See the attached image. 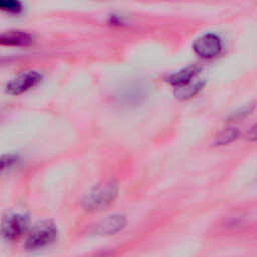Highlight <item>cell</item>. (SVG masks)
I'll list each match as a JSON object with an SVG mask.
<instances>
[{
  "mask_svg": "<svg viewBox=\"0 0 257 257\" xmlns=\"http://www.w3.org/2000/svg\"><path fill=\"white\" fill-rule=\"evenodd\" d=\"M118 192V185L110 180L91 189L83 199V207L90 212L100 211L110 205Z\"/></svg>",
  "mask_w": 257,
  "mask_h": 257,
  "instance_id": "cell-1",
  "label": "cell"
},
{
  "mask_svg": "<svg viewBox=\"0 0 257 257\" xmlns=\"http://www.w3.org/2000/svg\"><path fill=\"white\" fill-rule=\"evenodd\" d=\"M57 237V228L51 221H43L35 225L28 234L25 248L30 251L39 250L52 244Z\"/></svg>",
  "mask_w": 257,
  "mask_h": 257,
  "instance_id": "cell-2",
  "label": "cell"
},
{
  "mask_svg": "<svg viewBox=\"0 0 257 257\" xmlns=\"http://www.w3.org/2000/svg\"><path fill=\"white\" fill-rule=\"evenodd\" d=\"M29 218L26 214L20 212L9 213L2 220L1 234L7 241L19 239L28 229Z\"/></svg>",
  "mask_w": 257,
  "mask_h": 257,
  "instance_id": "cell-3",
  "label": "cell"
},
{
  "mask_svg": "<svg viewBox=\"0 0 257 257\" xmlns=\"http://www.w3.org/2000/svg\"><path fill=\"white\" fill-rule=\"evenodd\" d=\"M41 75L34 70H27L20 72L13 77L6 86V90L10 94H20L31 87H33L39 80Z\"/></svg>",
  "mask_w": 257,
  "mask_h": 257,
  "instance_id": "cell-4",
  "label": "cell"
},
{
  "mask_svg": "<svg viewBox=\"0 0 257 257\" xmlns=\"http://www.w3.org/2000/svg\"><path fill=\"white\" fill-rule=\"evenodd\" d=\"M195 52L203 58H212L221 50V40L214 33H207L197 38L193 44Z\"/></svg>",
  "mask_w": 257,
  "mask_h": 257,
  "instance_id": "cell-5",
  "label": "cell"
},
{
  "mask_svg": "<svg viewBox=\"0 0 257 257\" xmlns=\"http://www.w3.org/2000/svg\"><path fill=\"white\" fill-rule=\"evenodd\" d=\"M125 217L121 214H113L107 216L105 219L101 220L95 227L96 234L99 235H111L115 234L123 229L125 226Z\"/></svg>",
  "mask_w": 257,
  "mask_h": 257,
  "instance_id": "cell-6",
  "label": "cell"
},
{
  "mask_svg": "<svg viewBox=\"0 0 257 257\" xmlns=\"http://www.w3.org/2000/svg\"><path fill=\"white\" fill-rule=\"evenodd\" d=\"M0 42L9 46H26L32 42V36L26 31L9 30L1 34Z\"/></svg>",
  "mask_w": 257,
  "mask_h": 257,
  "instance_id": "cell-7",
  "label": "cell"
},
{
  "mask_svg": "<svg viewBox=\"0 0 257 257\" xmlns=\"http://www.w3.org/2000/svg\"><path fill=\"white\" fill-rule=\"evenodd\" d=\"M199 69L200 68L196 65H190V66H188V67L170 75L168 77V81L171 84L175 85L176 87L187 84V83L192 81L194 76L198 73Z\"/></svg>",
  "mask_w": 257,
  "mask_h": 257,
  "instance_id": "cell-8",
  "label": "cell"
},
{
  "mask_svg": "<svg viewBox=\"0 0 257 257\" xmlns=\"http://www.w3.org/2000/svg\"><path fill=\"white\" fill-rule=\"evenodd\" d=\"M201 88H202V83L200 81H197L195 83L189 82L187 84L176 87L175 95L180 99H187L194 96Z\"/></svg>",
  "mask_w": 257,
  "mask_h": 257,
  "instance_id": "cell-9",
  "label": "cell"
},
{
  "mask_svg": "<svg viewBox=\"0 0 257 257\" xmlns=\"http://www.w3.org/2000/svg\"><path fill=\"white\" fill-rule=\"evenodd\" d=\"M238 136V130L235 127H228L223 130L215 140L216 146H223L233 142Z\"/></svg>",
  "mask_w": 257,
  "mask_h": 257,
  "instance_id": "cell-10",
  "label": "cell"
},
{
  "mask_svg": "<svg viewBox=\"0 0 257 257\" xmlns=\"http://www.w3.org/2000/svg\"><path fill=\"white\" fill-rule=\"evenodd\" d=\"M0 8L9 12H18L21 9V3L15 0H2L0 1Z\"/></svg>",
  "mask_w": 257,
  "mask_h": 257,
  "instance_id": "cell-11",
  "label": "cell"
},
{
  "mask_svg": "<svg viewBox=\"0 0 257 257\" xmlns=\"http://www.w3.org/2000/svg\"><path fill=\"white\" fill-rule=\"evenodd\" d=\"M252 109H253V105H252V104L246 105V106H244L242 109H240L239 111L235 112L234 115H233V117H234V118H240V117L242 118L243 116H245V115H247L248 113H250V112L252 111Z\"/></svg>",
  "mask_w": 257,
  "mask_h": 257,
  "instance_id": "cell-12",
  "label": "cell"
},
{
  "mask_svg": "<svg viewBox=\"0 0 257 257\" xmlns=\"http://www.w3.org/2000/svg\"><path fill=\"white\" fill-rule=\"evenodd\" d=\"M245 137H246V139L249 140V141H257V124L251 126V127L247 131Z\"/></svg>",
  "mask_w": 257,
  "mask_h": 257,
  "instance_id": "cell-13",
  "label": "cell"
}]
</instances>
